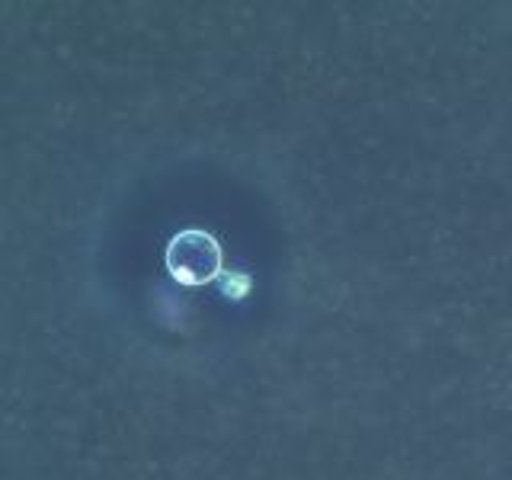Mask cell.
Masks as SVG:
<instances>
[{
  "instance_id": "6da1fadb",
  "label": "cell",
  "mask_w": 512,
  "mask_h": 480,
  "mask_svg": "<svg viewBox=\"0 0 512 480\" xmlns=\"http://www.w3.org/2000/svg\"><path fill=\"white\" fill-rule=\"evenodd\" d=\"M167 269L183 285H205L221 272V247L205 231H180L167 247Z\"/></svg>"
}]
</instances>
